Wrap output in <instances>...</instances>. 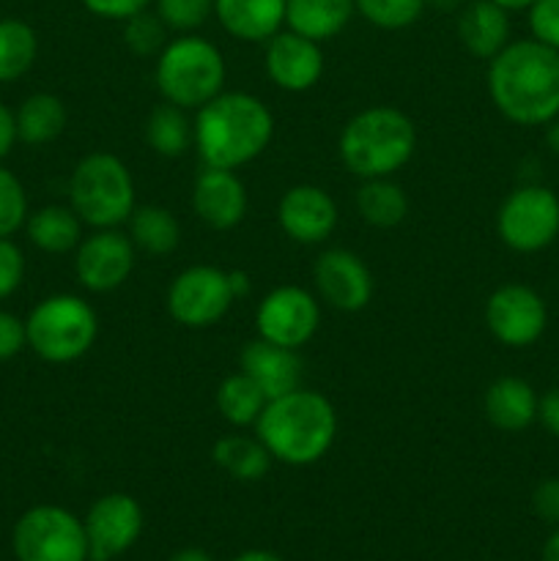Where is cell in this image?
<instances>
[{
  "mask_svg": "<svg viewBox=\"0 0 559 561\" xmlns=\"http://www.w3.org/2000/svg\"><path fill=\"white\" fill-rule=\"evenodd\" d=\"M488 96L518 126L551 124L559 115V49L521 38L488 60Z\"/></svg>",
  "mask_w": 559,
  "mask_h": 561,
  "instance_id": "cell-1",
  "label": "cell"
},
{
  "mask_svg": "<svg viewBox=\"0 0 559 561\" xmlns=\"http://www.w3.org/2000/svg\"><path fill=\"white\" fill-rule=\"evenodd\" d=\"M192 121L203 168H244L266 151L274 137L272 110L247 91H223L195 110Z\"/></svg>",
  "mask_w": 559,
  "mask_h": 561,
  "instance_id": "cell-2",
  "label": "cell"
},
{
  "mask_svg": "<svg viewBox=\"0 0 559 561\" xmlns=\"http://www.w3.org/2000/svg\"><path fill=\"white\" fill-rule=\"evenodd\" d=\"M252 431L274 460L299 469L327 458L338 438V411L327 394L299 387L269 400Z\"/></svg>",
  "mask_w": 559,
  "mask_h": 561,
  "instance_id": "cell-3",
  "label": "cell"
},
{
  "mask_svg": "<svg viewBox=\"0 0 559 561\" xmlns=\"http://www.w3.org/2000/svg\"><path fill=\"white\" fill-rule=\"evenodd\" d=\"M417 126L392 104H373L345 121L338 137L340 162L356 179H389L411 162Z\"/></svg>",
  "mask_w": 559,
  "mask_h": 561,
  "instance_id": "cell-4",
  "label": "cell"
},
{
  "mask_svg": "<svg viewBox=\"0 0 559 561\" xmlns=\"http://www.w3.org/2000/svg\"><path fill=\"white\" fill-rule=\"evenodd\" d=\"M153 80L162 102L195 113L225 91L228 66L223 49L214 42L197 33H179L157 55Z\"/></svg>",
  "mask_w": 559,
  "mask_h": 561,
  "instance_id": "cell-5",
  "label": "cell"
},
{
  "mask_svg": "<svg viewBox=\"0 0 559 561\" xmlns=\"http://www.w3.org/2000/svg\"><path fill=\"white\" fill-rule=\"evenodd\" d=\"M69 206L91 230L126 225L137 206V186L124 159L110 151L82 157L71 170Z\"/></svg>",
  "mask_w": 559,
  "mask_h": 561,
  "instance_id": "cell-6",
  "label": "cell"
},
{
  "mask_svg": "<svg viewBox=\"0 0 559 561\" xmlns=\"http://www.w3.org/2000/svg\"><path fill=\"white\" fill-rule=\"evenodd\" d=\"M27 348L49 365L82 359L99 337L96 310L77 294H55L38 301L25 321Z\"/></svg>",
  "mask_w": 559,
  "mask_h": 561,
  "instance_id": "cell-7",
  "label": "cell"
},
{
  "mask_svg": "<svg viewBox=\"0 0 559 561\" xmlns=\"http://www.w3.org/2000/svg\"><path fill=\"white\" fill-rule=\"evenodd\" d=\"M16 561H91L85 526L58 504H38L20 515L11 531Z\"/></svg>",
  "mask_w": 559,
  "mask_h": 561,
  "instance_id": "cell-8",
  "label": "cell"
},
{
  "mask_svg": "<svg viewBox=\"0 0 559 561\" xmlns=\"http://www.w3.org/2000/svg\"><path fill=\"white\" fill-rule=\"evenodd\" d=\"M236 290L230 283V272L208 263L181 268L168 285V305L170 318L184 329H208L223 321L233 307Z\"/></svg>",
  "mask_w": 559,
  "mask_h": 561,
  "instance_id": "cell-9",
  "label": "cell"
},
{
  "mask_svg": "<svg viewBox=\"0 0 559 561\" xmlns=\"http://www.w3.org/2000/svg\"><path fill=\"white\" fill-rule=\"evenodd\" d=\"M497 233L515 252L546 250L559 236V197L546 186H518L499 206Z\"/></svg>",
  "mask_w": 559,
  "mask_h": 561,
  "instance_id": "cell-10",
  "label": "cell"
},
{
  "mask_svg": "<svg viewBox=\"0 0 559 561\" xmlns=\"http://www.w3.org/2000/svg\"><path fill=\"white\" fill-rule=\"evenodd\" d=\"M321 327V299L301 285L272 288L255 307V332L283 348L299 351Z\"/></svg>",
  "mask_w": 559,
  "mask_h": 561,
  "instance_id": "cell-11",
  "label": "cell"
},
{
  "mask_svg": "<svg viewBox=\"0 0 559 561\" xmlns=\"http://www.w3.org/2000/svg\"><path fill=\"white\" fill-rule=\"evenodd\" d=\"M137 250L121 228H99L82 236L75 250L77 283L91 294L118 290L135 272Z\"/></svg>",
  "mask_w": 559,
  "mask_h": 561,
  "instance_id": "cell-12",
  "label": "cell"
},
{
  "mask_svg": "<svg viewBox=\"0 0 559 561\" xmlns=\"http://www.w3.org/2000/svg\"><path fill=\"white\" fill-rule=\"evenodd\" d=\"M546 301L529 285H499L486 301V327L497 343L507 348H526L546 332Z\"/></svg>",
  "mask_w": 559,
  "mask_h": 561,
  "instance_id": "cell-13",
  "label": "cell"
},
{
  "mask_svg": "<svg viewBox=\"0 0 559 561\" xmlns=\"http://www.w3.org/2000/svg\"><path fill=\"white\" fill-rule=\"evenodd\" d=\"M82 526L91 559H118L140 540L146 515L129 493H104L91 504Z\"/></svg>",
  "mask_w": 559,
  "mask_h": 561,
  "instance_id": "cell-14",
  "label": "cell"
},
{
  "mask_svg": "<svg viewBox=\"0 0 559 561\" xmlns=\"http://www.w3.org/2000/svg\"><path fill=\"white\" fill-rule=\"evenodd\" d=\"M316 296L338 312H360L373 299V272L356 252L345 247L323 250L312 263Z\"/></svg>",
  "mask_w": 559,
  "mask_h": 561,
  "instance_id": "cell-15",
  "label": "cell"
},
{
  "mask_svg": "<svg viewBox=\"0 0 559 561\" xmlns=\"http://www.w3.org/2000/svg\"><path fill=\"white\" fill-rule=\"evenodd\" d=\"M263 69L280 91L307 93L321 82L323 71H327V58H323L321 44L283 27L266 42Z\"/></svg>",
  "mask_w": 559,
  "mask_h": 561,
  "instance_id": "cell-16",
  "label": "cell"
},
{
  "mask_svg": "<svg viewBox=\"0 0 559 561\" xmlns=\"http://www.w3.org/2000/svg\"><path fill=\"white\" fill-rule=\"evenodd\" d=\"M338 219V203L318 184L290 186L277 203L280 230L301 247H316L332 239Z\"/></svg>",
  "mask_w": 559,
  "mask_h": 561,
  "instance_id": "cell-17",
  "label": "cell"
},
{
  "mask_svg": "<svg viewBox=\"0 0 559 561\" xmlns=\"http://www.w3.org/2000/svg\"><path fill=\"white\" fill-rule=\"evenodd\" d=\"M192 211L206 228L233 230L244 222L250 197L236 170L203 168L192 184Z\"/></svg>",
  "mask_w": 559,
  "mask_h": 561,
  "instance_id": "cell-18",
  "label": "cell"
},
{
  "mask_svg": "<svg viewBox=\"0 0 559 561\" xmlns=\"http://www.w3.org/2000/svg\"><path fill=\"white\" fill-rule=\"evenodd\" d=\"M239 370L258 383L266 400L294 392V389L301 387V378H305L299 351L283 348V345H274L261 337L244 343L239 356Z\"/></svg>",
  "mask_w": 559,
  "mask_h": 561,
  "instance_id": "cell-19",
  "label": "cell"
},
{
  "mask_svg": "<svg viewBox=\"0 0 559 561\" xmlns=\"http://www.w3.org/2000/svg\"><path fill=\"white\" fill-rule=\"evenodd\" d=\"M455 33L471 58L491 60L510 44V11L493 0H469L458 11Z\"/></svg>",
  "mask_w": 559,
  "mask_h": 561,
  "instance_id": "cell-20",
  "label": "cell"
},
{
  "mask_svg": "<svg viewBox=\"0 0 559 561\" xmlns=\"http://www.w3.org/2000/svg\"><path fill=\"white\" fill-rule=\"evenodd\" d=\"M214 16L228 36L266 44L285 27V0H214Z\"/></svg>",
  "mask_w": 559,
  "mask_h": 561,
  "instance_id": "cell-21",
  "label": "cell"
},
{
  "mask_svg": "<svg viewBox=\"0 0 559 561\" xmlns=\"http://www.w3.org/2000/svg\"><path fill=\"white\" fill-rule=\"evenodd\" d=\"M537 403L540 398L535 394L529 381L518 376H502L491 381L482 398L486 420L502 433H521L537 420Z\"/></svg>",
  "mask_w": 559,
  "mask_h": 561,
  "instance_id": "cell-22",
  "label": "cell"
},
{
  "mask_svg": "<svg viewBox=\"0 0 559 561\" xmlns=\"http://www.w3.org/2000/svg\"><path fill=\"white\" fill-rule=\"evenodd\" d=\"M354 0H285V27L323 44L354 20Z\"/></svg>",
  "mask_w": 559,
  "mask_h": 561,
  "instance_id": "cell-23",
  "label": "cell"
},
{
  "mask_svg": "<svg viewBox=\"0 0 559 561\" xmlns=\"http://www.w3.org/2000/svg\"><path fill=\"white\" fill-rule=\"evenodd\" d=\"M126 236L142 255L164 257L179 250L181 222L170 208L148 203V206H135L132 217L126 219Z\"/></svg>",
  "mask_w": 559,
  "mask_h": 561,
  "instance_id": "cell-24",
  "label": "cell"
},
{
  "mask_svg": "<svg viewBox=\"0 0 559 561\" xmlns=\"http://www.w3.org/2000/svg\"><path fill=\"white\" fill-rule=\"evenodd\" d=\"M142 140L157 157H184L195 146V121L190 118V110L170 102L157 104L142 124Z\"/></svg>",
  "mask_w": 559,
  "mask_h": 561,
  "instance_id": "cell-25",
  "label": "cell"
},
{
  "mask_svg": "<svg viewBox=\"0 0 559 561\" xmlns=\"http://www.w3.org/2000/svg\"><path fill=\"white\" fill-rule=\"evenodd\" d=\"M212 460L236 482H258L269 474L274 458L258 436L228 433L212 447Z\"/></svg>",
  "mask_w": 559,
  "mask_h": 561,
  "instance_id": "cell-26",
  "label": "cell"
},
{
  "mask_svg": "<svg viewBox=\"0 0 559 561\" xmlns=\"http://www.w3.org/2000/svg\"><path fill=\"white\" fill-rule=\"evenodd\" d=\"M25 230L31 244L47 255L75 252L82 241V219L71 206H44L38 211H31Z\"/></svg>",
  "mask_w": 559,
  "mask_h": 561,
  "instance_id": "cell-27",
  "label": "cell"
},
{
  "mask_svg": "<svg viewBox=\"0 0 559 561\" xmlns=\"http://www.w3.org/2000/svg\"><path fill=\"white\" fill-rule=\"evenodd\" d=\"M356 214L370 228L392 230L409 217V195L392 175L389 179H365L356 190Z\"/></svg>",
  "mask_w": 559,
  "mask_h": 561,
  "instance_id": "cell-28",
  "label": "cell"
},
{
  "mask_svg": "<svg viewBox=\"0 0 559 561\" xmlns=\"http://www.w3.org/2000/svg\"><path fill=\"white\" fill-rule=\"evenodd\" d=\"M16 140L27 142V146H47V142L58 140L66 129V104L64 99L55 93H31L25 102L16 107Z\"/></svg>",
  "mask_w": 559,
  "mask_h": 561,
  "instance_id": "cell-29",
  "label": "cell"
},
{
  "mask_svg": "<svg viewBox=\"0 0 559 561\" xmlns=\"http://www.w3.org/2000/svg\"><path fill=\"white\" fill-rule=\"evenodd\" d=\"M266 394L258 389V383L252 381L244 373H230L219 381L217 392H214V405H217L219 416L228 422L236 431H244V427H255L258 416L266 409Z\"/></svg>",
  "mask_w": 559,
  "mask_h": 561,
  "instance_id": "cell-30",
  "label": "cell"
},
{
  "mask_svg": "<svg viewBox=\"0 0 559 561\" xmlns=\"http://www.w3.org/2000/svg\"><path fill=\"white\" fill-rule=\"evenodd\" d=\"M38 58V36L25 20H0V82H14L31 71Z\"/></svg>",
  "mask_w": 559,
  "mask_h": 561,
  "instance_id": "cell-31",
  "label": "cell"
},
{
  "mask_svg": "<svg viewBox=\"0 0 559 561\" xmlns=\"http://www.w3.org/2000/svg\"><path fill=\"white\" fill-rule=\"evenodd\" d=\"M121 38L135 58H157L164 44L170 42V27L164 25L157 11L146 9L121 22Z\"/></svg>",
  "mask_w": 559,
  "mask_h": 561,
  "instance_id": "cell-32",
  "label": "cell"
},
{
  "mask_svg": "<svg viewBox=\"0 0 559 561\" xmlns=\"http://www.w3.org/2000/svg\"><path fill=\"white\" fill-rule=\"evenodd\" d=\"M356 14L378 31H406L425 14V0H354Z\"/></svg>",
  "mask_w": 559,
  "mask_h": 561,
  "instance_id": "cell-33",
  "label": "cell"
},
{
  "mask_svg": "<svg viewBox=\"0 0 559 561\" xmlns=\"http://www.w3.org/2000/svg\"><path fill=\"white\" fill-rule=\"evenodd\" d=\"M153 11L175 36L197 33L214 16V0H153Z\"/></svg>",
  "mask_w": 559,
  "mask_h": 561,
  "instance_id": "cell-34",
  "label": "cell"
},
{
  "mask_svg": "<svg viewBox=\"0 0 559 561\" xmlns=\"http://www.w3.org/2000/svg\"><path fill=\"white\" fill-rule=\"evenodd\" d=\"M27 195L22 181L0 164V239H11L27 222Z\"/></svg>",
  "mask_w": 559,
  "mask_h": 561,
  "instance_id": "cell-35",
  "label": "cell"
},
{
  "mask_svg": "<svg viewBox=\"0 0 559 561\" xmlns=\"http://www.w3.org/2000/svg\"><path fill=\"white\" fill-rule=\"evenodd\" d=\"M532 38L559 49V0H535L529 5Z\"/></svg>",
  "mask_w": 559,
  "mask_h": 561,
  "instance_id": "cell-36",
  "label": "cell"
},
{
  "mask_svg": "<svg viewBox=\"0 0 559 561\" xmlns=\"http://www.w3.org/2000/svg\"><path fill=\"white\" fill-rule=\"evenodd\" d=\"M25 279V255L11 239H0V299H9Z\"/></svg>",
  "mask_w": 559,
  "mask_h": 561,
  "instance_id": "cell-37",
  "label": "cell"
},
{
  "mask_svg": "<svg viewBox=\"0 0 559 561\" xmlns=\"http://www.w3.org/2000/svg\"><path fill=\"white\" fill-rule=\"evenodd\" d=\"M88 14L107 22H124L140 11L151 9L153 0H80Z\"/></svg>",
  "mask_w": 559,
  "mask_h": 561,
  "instance_id": "cell-38",
  "label": "cell"
},
{
  "mask_svg": "<svg viewBox=\"0 0 559 561\" xmlns=\"http://www.w3.org/2000/svg\"><path fill=\"white\" fill-rule=\"evenodd\" d=\"M27 348V329L22 318L14 312L0 310V362L14 359L16 354Z\"/></svg>",
  "mask_w": 559,
  "mask_h": 561,
  "instance_id": "cell-39",
  "label": "cell"
},
{
  "mask_svg": "<svg viewBox=\"0 0 559 561\" xmlns=\"http://www.w3.org/2000/svg\"><path fill=\"white\" fill-rule=\"evenodd\" d=\"M532 510H535L540 520L559 526V477L543 480L535 488V493H532Z\"/></svg>",
  "mask_w": 559,
  "mask_h": 561,
  "instance_id": "cell-40",
  "label": "cell"
},
{
  "mask_svg": "<svg viewBox=\"0 0 559 561\" xmlns=\"http://www.w3.org/2000/svg\"><path fill=\"white\" fill-rule=\"evenodd\" d=\"M537 420L551 436L559 438V387L548 389L537 403Z\"/></svg>",
  "mask_w": 559,
  "mask_h": 561,
  "instance_id": "cell-41",
  "label": "cell"
},
{
  "mask_svg": "<svg viewBox=\"0 0 559 561\" xmlns=\"http://www.w3.org/2000/svg\"><path fill=\"white\" fill-rule=\"evenodd\" d=\"M14 142H16L14 113H11V110L0 102V159L9 157L11 148H14Z\"/></svg>",
  "mask_w": 559,
  "mask_h": 561,
  "instance_id": "cell-42",
  "label": "cell"
},
{
  "mask_svg": "<svg viewBox=\"0 0 559 561\" xmlns=\"http://www.w3.org/2000/svg\"><path fill=\"white\" fill-rule=\"evenodd\" d=\"M230 283H233L236 299H244V296L250 294V288H252L250 277H247L244 272H230Z\"/></svg>",
  "mask_w": 559,
  "mask_h": 561,
  "instance_id": "cell-43",
  "label": "cell"
},
{
  "mask_svg": "<svg viewBox=\"0 0 559 561\" xmlns=\"http://www.w3.org/2000/svg\"><path fill=\"white\" fill-rule=\"evenodd\" d=\"M425 3L431 5V9L444 11V14H453V11L464 9V5L469 3V0H425Z\"/></svg>",
  "mask_w": 559,
  "mask_h": 561,
  "instance_id": "cell-44",
  "label": "cell"
},
{
  "mask_svg": "<svg viewBox=\"0 0 559 561\" xmlns=\"http://www.w3.org/2000/svg\"><path fill=\"white\" fill-rule=\"evenodd\" d=\"M540 561H559V526L551 537L543 546V559Z\"/></svg>",
  "mask_w": 559,
  "mask_h": 561,
  "instance_id": "cell-45",
  "label": "cell"
},
{
  "mask_svg": "<svg viewBox=\"0 0 559 561\" xmlns=\"http://www.w3.org/2000/svg\"><path fill=\"white\" fill-rule=\"evenodd\" d=\"M170 561H214V559L208 557L206 551H201V548H184V551L175 553Z\"/></svg>",
  "mask_w": 559,
  "mask_h": 561,
  "instance_id": "cell-46",
  "label": "cell"
},
{
  "mask_svg": "<svg viewBox=\"0 0 559 561\" xmlns=\"http://www.w3.org/2000/svg\"><path fill=\"white\" fill-rule=\"evenodd\" d=\"M233 561H283L277 553L272 551H244L241 557H236Z\"/></svg>",
  "mask_w": 559,
  "mask_h": 561,
  "instance_id": "cell-47",
  "label": "cell"
},
{
  "mask_svg": "<svg viewBox=\"0 0 559 561\" xmlns=\"http://www.w3.org/2000/svg\"><path fill=\"white\" fill-rule=\"evenodd\" d=\"M497 5H502L504 11H529V5L535 3V0H493Z\"/></svg>",
  "mask_w": 559,
  "mask_h": 561,
  "instance_id": "cell-48",
  "label": "cell"
},
{
  "mask_svg": "<svg viewBox=\"0 0 559 561\" xmlns=\"http://www.w3.org/2000/svg\"><path fill=\"white\" fill-rule=\"evenodd\" d=\"M546 142L554 153H559V121H551V126L546 131Z\"/></svg>",
  "mask_w": 559,
  "mask_h": 561,
  "instance_id": "cell-49",
  "label": "cell"
},
{
  "mask_svg": "<svg viewBox=\"0 0 559 561\" xmlns=\"http://www.w3.org/2000/svg\"><path fill=\"white\" fill-rule=\"evenodd\" d=\"M91 561H115V559H91Z\"/></svg>",
  "mask_w": 559,
  "mask_h": 561,
  "instance_id": "cell-50",
  "label": "cell"
}]
</instances>
